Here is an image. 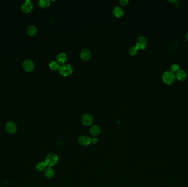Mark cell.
Here are the masks:
<instances>
[{"instance_id": "cell-23", "label": "cell", "mask_w": 188, "mask_h": 187, "mask_svg": "<svg viewBox=\"0 0 188 187\" xmlns=\"http://www.w3.org/2000/svg\"><path fill=\"white\" fill-rule=\"evenodd\" d=\"M91 142L94 144H96L98 142V140L96 138H94L93 140H91Z\"/></svg>"}, {"instance_id": "cell-7", "label": "cell", "mask_w": 188, "mask_h": 187, "mask_svg": "<svg viewBox=\"0 0 188 187\" xmlns=\"http://www.w3.org/2000/svg\"><path fill=\"white\" fill-rule=\"evenodd\" d=\"M82 121L84 125L85 126H90L93 123L94 117L90 114H85L82 116Z\"/></svg>"}, {"instance_id": "cell-21", "label": "cell", "mask_w": 188, "mask_h": 187, "mask_svg": "<svg viewBox=\"0 0 188 187\" xmlns=\"http://www.w3.org/2000/svg\"><path fill=\"white\" fill-rule=\"evenodd\" d=\"M170 69H171L170 71H171L172 72L175 74V73H177V72H178L180 70V67L178 64L175 63V64H173L171 65Z\"/></svg>"}, {"instance_id": "cell-24", "label": "cell", "mask_w": 188, "mask_h": 187, "mask_svg": "<svg viewBox=\"0 0 188 187\" xmlns=\"http://www.w3.org/2000/svg\"><path fill=\"white\" fill-rule=\"evenodd\" d=\"M168 2H171V3H176L177 2V0H174V1H168Z\"/></svg>"}, {"instance_id": "cell-11", "label": "cell", "mask_w": 188, "mask_h": 187, "mask_svg": "<svg viewBox=\"0 0 188 187\" xmlns=\"http://www.w3.org/2000/svg\"><path fill=\"white\" fill-rule=\"evenodd\" d=\"M80 57L84 60H88L91 57V51L86 48L83 49L80 53Z\"/></svg>"}, {"instance_id": "cell-20", "label": "cell", "mask_w": 188, "mask_h": 187, "mask_svg": "<svg viewBox=\"0 0 188 187\" xmlns=\"http://www.w3.org/2000/svg\"><path fill=\"white\" fill-rule=\"evenodd\" d=\"M139 50L138 48L136 46H132L129 50V53L131 56H135Z\"/></svg>"}, {"instance_id": "cell-2", "label": "cell", "mask_w": 188, "mask_h": 187, "mask_svg": "<svg viewBox=\"0 0 188 187\" xmlns=\"http://www.w3.org/2000/svg\"><path fill=\"white\" fill-rule=\"evenodd\" d=\"M73 67L69 64H64L61 65L59 69V74L64 77L70 76L73 72Z\"/></svg>"}, {"instance_id": "cell-6", "label": "cell", "mask_w": 188, "mask_h": 187, "mask_svg": "<svg viewBox=\"0 0 188 187\" xmlns=\"http://www.w3.org/2000/svg\"><path fill=\"white\" fill-rule=\"evenodd\" d=\"M34 63L29 59L26 60L23 63V68L28 73L32 72L34 69Z\"/></svg>"}, {"instance_id": "cell-5", "label": "cell", "mask_w": 188, "mask_h": 187, "mask_svg": "<svg viewBox=\"0 0 188 187\" xmlns=\"http://www.w3.org/2000/svg\"><path fill=\"white\" fill-rule=\"evenodd\" d=\"M33 8L34 5L30 0L25 1L21 6V10L25 13H30L33 10Z\"/></svg>"}, {"instance_id": "cell-14", "label": "cell", "mask_w": 188, "mask_h": 187, "mask_svg": "<svg viewBox=\"0 0 188 187\" xmlns=\"http://www.w3.org/2000/svg\"><path fill=\"white\" fill-rule=\"evenodd\" d=\"M90 132V133L91 134V135L96 137V136L99 135L100 133L101 132V129L99 126L94 125L91 127Z\"/></svg>"}, {"instance_id": "cell-10", "label": "cell", "mask_w": 188, "mask_h": 187, "mask_svg": "<svg viewBox=\"0 0 188 187\" xmlns=\"http://www.w3.org/2000/svg\"><path fill=\"white\" fill-rule=\"evenodd\" d=\"M78 143L82 146H89L91 143V139L88 135H83L79 138Z\"/></svg>"}, {"instance_id": "cell-17", "label": "cell", "mask_w": 188, "mask_h": 187, "mask_svg": "<svg viewBox=\"0 0 188 187\" xmlns=\"http://www.w3.org/2000/svg\"><path fill=\"white\" fill-rule=\"evenodd\" d=\"M51 2L49 0H40L37 2V5L39 7L42 8H46L49 7Z\"/></svg>"}, {"instance_id": "cell-4", "label": "cell", "mask_w": 188, "mask_h": 187, "mask_svg": "<svg viewBox=\"0 0 188 187\" xmlns=\"http://www.w3.org/2000/svg\"><path fill=\"white\" fill-rule=\"evenodd\" d=\"M148 45V41L145 37L141 36L139 37L136 42V46L139 50H144Z\"/></svg>"}, {"instance_id": "cell-22", "label": "cell", "mask_w": 188, "mask_h": 187, "mask_svg": "<svg viewBox=\"0 0 188 187\" xmlns=\"http://www.w3.org/2000/svg\"><path fill=\"white\" fill-rule=\"evenodd\" d=\"M120 3L121 5L126 6L128 5V4L129 3V1H128V0H120Z\"/></svg>"}, {"instance_id": "cell-13", "label": "cell", "mask_w": 188, "mask_h": 187, "mask_svg": "<svg viewBox=\"0 0 188 187\" xmlns=\"http://www.w3.org/2000/svg\"><path fill=\"white\" fill-rule=\"evenodd\" d=\"M56 59L57 62L59 64L63 65L66 64V63L67 61V56L66 53H61L58 54Z\"/></svg>"}, {"instance_id": "cell-19", "label": "cell", "mask_w": 188, "mask_h": 187, "mask_svg": "<svg viewBox=\"0 0 188 187\" xmlns=\"http://www.w3.org/2000/svg\"><path fill=\"white\" fill-rule=\"evenodd\" d=\"M47 164L45 162H40L37 163L36 165V168L39 171H42L46 168Z\"/></svg>"}, {"instance_id": "cell-9", "label": "cell", "mask_w": 188, "mask_h": 187, "mask_svg": "<svg viewBox=\"0 0 188 187\" xmlns=\"http://www.w3.org/2000/svg\"><path fill=\"white\" fill-rule=\"evenodd\" d=\"M175 74L176 78L180 81H184L188 78V74L184 70L180 69Z\"/></svg>"}, {"instance_id": "cell-18", "label": "cell", "mask_w": 188, "mask_h": 187, "mask_svg": "<svg viewBox=\"0 0 188 187\" xmlns=\"http://www.w3.org/2000/svg\"><path fill=\"white\" fill-rule=\"evenodd\" d=\"M60 67H61L60 64L56 61H52L49 64V67L52 70H53V71L59 70Z\"/></svg>"}, {"instance_id": "cell-15", "label": "cell", "mask_w": 188, "mask_h": 187, "mask_svg": "<svg viewBox=\"0 0 188 187\" xmlns=\"http://www.w3.org/2000/svg\"><path fill=\"white\" fill-rule=\"evenodd\" d=\"M37 27L34 25H30V26H28L26 29L27 34L29 36H35L37 34Z\"/></svg>"}, {"instance_id": "cell-1", "label": "cell", "mask_w": 188, "mask_h": 187, "mask_svg": "<svg viewBox=\"0 0 188 187\" xmlns=\"http://www.w3.org/2000/svg\"><path fill=\"white\" fill-rule=\"evenodd\" d=\"M162 79L165 84L171 85L174 82L176 79V74L170 70L165 71L162 74Z\"/></svg>"}, {"instance_id": "cell-3", "label": "cell", "mask_w": 188, "mask_h": 187, "mask_svg": "<svg viewBox=\"0 0 188 187\" xmlns=\"http://www.w3.org/2000/svg\"><path fill=\"white\" fill-rule=\"evenodd\" d=\"M58 160L59 158L57 154L55 153H50L48 154L45 162L46 163L47 166L52 167L57 164Z\"/></svg>"}, {"instance_id": "cell-12", "label": "cell", "mask_w": 188, "mask_h": 187, "mask_svg": "<svg viewBox=\"0 0 188 187\" xmlns=\"http://www.w3.org/2000/svg\"><path fill=\"white\" fill-rule=\"evenodd\" d=\"M113 15L117 18H121L124 15V10L120 7H115L113 10Z\"/></svg>"}, {"instance_id": "cell-8", "label": "cell", "mask_w": 188, "mask_h": 187, "mask_svg": "<svg viewBox=\"0 0 188 187\" xmlns=\"http://www.w3.org/2000/svg\"><path fill=\"white\" fill-rule=\"evenodd\" d=\"M6 130L10 134H13L16 132L17 127L16 124L13 121H9L6 125Z\"/></svg>"}, {"instance_id": "cell-25", "label": "cell", "mask_w": 188, "mask_h": 187, "mask_svg": "<svg viewBox=\"0 0 188 187\" xmlns=\"http://www.w3.org/2000/svg\"><path fill=\"white\" fill-rule=\"evenodd\" d=\"M185 38H186L187 40L188 41V31L187 32V34H186V35H185Z\"/></svg>"}, {"instance_id": "cell-16", "label": "cell", "mask_w": 188, "mask_h": 187, "mask_svg": "<svg viewBox=\"0 0 188 187\" xmlns=\"http://www.w3.org/2000/svg\"><path fill=\"white\" fill-rule=\"evenodd\" d=\"M45 176L48 178H51L55 176V171L51 167H48L45 170Z\"/></svg>"}]
</instances>
